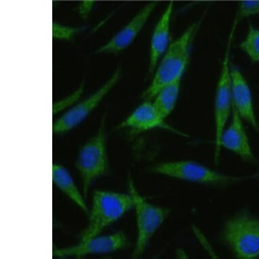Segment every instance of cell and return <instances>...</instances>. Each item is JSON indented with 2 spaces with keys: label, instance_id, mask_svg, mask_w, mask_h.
Wrapping results in <instances>:
<instances>
[{
  "label": "cell",
  "instance_id": "cell-8",
  "mask_svg": "<svg viewBox=\"0 0 259 259\" xmlns=\"http://www.w3.org/2000/svg\"><path fill=\"white\" fill-rule=\"evenodd\" d=\"M120 76V69H117L108 80L93 95L71 107L55 121L53 123V133L61 134L69 132L82 122L115 87Z\"/></svg>",
  "mask_w": 259,
  "mask_h": 259
},
{
  "label": "cell",
  "instance_id": "cell-16",
  "mask_svg": "<svg viewBox=\"0 0 259 259\" xmlns=\"http://www.w3.org/2000/svg\"><path fill=\"white\" fill-rule=\"evenodd\" d=\"M183 77H179L165 85L153 99V104L164 119L170 115L176 107Z\"/></svg>",
  "mask_w": 259,
  "mask_h": 259
},
{
  "label": "cell",
  "instance_id": "cell-10",
  "mask_svg": "<svg viewBox=\"0 0 259 259\" xmlns=\"http://www.w3.org/2000/svg\"><path fill=\"white\" fill-rule=\"evenodd\" d=\"M158 3L151 2L145 6L127 25L97 50L98 53H117L132 45L147 23Z\"/></svg>",
  "mask_w": 259,
  "mask_h": 259
},
{
  "label": "cell",
  "instance_id": "cell-17",
  "mask_svg": "<svg viewBox=\"0 0 259 259\" xmlns=\"http://www.w3.org/2000/svg\"><path fill=\"white\" fill-rule=\"evenodd\" d=\"M240 49L254 63L259 62V29L249 24L248 33L240 44Z\"/></svg>",
  "mask_w": 259,
  "mask_h": 259
},
{
  "label": "cell",
  "instance_id": "cell-3",
  "mask_svg": "<svg viewBox=\"0 0 259 259\" xmlns=\"http://www.w3.org/2000/svg\"><path fill=\"white\" fill-rule=\"evenodd\" d=\"M223 241L236 258L259 257V219L250 213H239L224 225Z\"/></svg>",
  "mask_w": 259,
  "mask_h": 259
},
{
  "label": "cell",
  "instance_id": "cell-13",
  "mask_svg": "<svg viewBox=\"0 0 259 259\" xmlns=\"http://www.w3.org/2000/svg\"><path fill=\"white\" fill-rule=\"evenodd\" d=\"M232 119L225 128L221 138V147L228 149L247 161L254 160L248 135L243 125L242 118L233 106Z\"/></svg>",
  "mask_w": 259,
  "mask_h": 259
},
{
  "label": "cell",
  "instance_id": "cell-1",
  "mask_svg": "<svg viewBox=\"0 0 259 259\" xmlns=\"http://www.w3.org/2000/svg\"><path fill=\"white\" fill-rule=\"evenodd\" d=\"M202 22L200 19L191 24L169 46L157 64L151 84L143 93V99L145 101L152 100L165 85L184 75L189 64L191 47Z\"/></svg>",
  "mask_w": 259,
  "mask_h": 259
},
{
  "label": "cell",
  "instance_id": "cell-12",
  "mask_svg": "<svg viewBox=\"0 0 259 259\" xmlns=\"http://www.w3.org/2000/svg\"><path fill=\"white\" fill-rule=\"evenodd\" d=\"M164 117L157 111L153 103L145 101L137 107L124 121L118 125L119 128H130L136 132H144L155 128H163L174 131L173 127L167 124Z\"/></svg>",
  "mask_w": 259,
  "mask_h": 259
},
{
  "label": "cell",
  "instance_id": "cell-6",
  "mask_svg": "<svg viewBox=\"0 0 259 259\" xmlns=\"http://www.w3.org/2000/svg\"><path fill=\"white\" fill-rule=\"evenodd\" d=\"M236 25L234 24L228 46L223 58L220 76L215 94L214 122H215V147L214 159L215 164H218L221 149V138L226 128L227 122L233 110L232 78H231L230 49Z\"/></svg>",
  "mask_w": 259,
  "mask_h": 259
},
{
  "label": "cell",
  "instance_id": "cell-14",
  "mask_svg": "<svg viewBox=\"0 0 259 259\" xmlns=\"http://www.w3.org/2000/svg\"><path fill=\"white\" fill-rule=\"evenodd\" d=\"M174 3L170 2L153 30L151 39L149 73H154L159 60L170 46L171 19Z\"/></svg>",
  "mask_w": 259,
  "mask_h": 259
},
{
  "label": "cell",
  "instance_id": "cell-5",
  "mask_svg": "<svg viewBox=\"0 0 259 259\" xmlns=\"http://www.w3.org/2000/svg\"><path fill=\"white\" fill-rule=\"evenodd\" d=\"M75 166L82 181L83 196L87 198L91 185L106 172L108 166L104 117L97 134L81 147Z\"/></svg>",
  "mask_w": 259,
  "mask_h": 259
},
{
  "label": "cell",
  "instance_id": "cell-18",
  "mask_svg": "<svg viewBox=\"0 0 259 259\" xmlns=\"http://www.w3.org/2000/svg\"><path fill=\"white\" fill-rule=\"evenodd\" d=\"M259 15V0H243L240 3L234 23L252 16Z\"/></svg>",
  "mask_w": 259,
  "mask_h": 259
},
{
  "label": "cell",
  "instance_id": "cell-2",
  "mask_svg": "<svg viewBox=\"0 0 259 259\" xmlns=\"http://www.w3.org/2000/svg\"><path fill=\"white\" fill-rule=\"evenodd\" d=\"M133 207L134 202L131 195L95 191L89 223L81 235L80 241L99 236L107 227L116 222Z\"/></svg>",
  "mask_w": 259,
  "mask_h": 259
},
{
  "label": "cell",
  "instance_id": "cell-11",
  "mask_svg": "<svg viewBox=\"0 0 259 259\" xmlns=\"http://www.w3.org/2000/svg\"><path fill=\"white\" fill-rule=\"evenodd\" d=\"M233 106L239 115L259 133V124L255 115L252 93L240 69L231 66Z\"/></svg>",
  "mask_w": 259,
  "mask_h": 259
},
{
  "label": "cell",
  "instance_id": "cell-4",
  "mask_svg": "<svg viewBox=\"0 0 259 259\" xmlns=\"http://www.w3.org/2000/svg\"><path fill=\"white\" fill-rule=\"evenodd\" d=\"M128 188L134 202L137 227V242L133 256L139 258L145 252L151 238L168 217L170 210L147 202L137 191L133 179L128 181Z\"/></svg>",
  "mask_w": 259,
  "mask_h": 259
},
{
  "label": "cell",
  "instance_id": "cell-15",
  "mask_svg": "<svg viewBox=\"0 0 259 259\" xmlns=\"http://www.w3.org/2000/svg\"><path fill=\"white\" fill-rule=\"evenodd\" d=\"M53 181L58 187L74 204H76L83 212L89 214L87 203L81 194L72 177L69 171L61 165L55 164L53 166Z\"/></svg>",
  "mask_w": 259,
  "mask_h": 259
},
{
  "label": "cell",
  "instance_id": "cell-9",
  "mask_svg": "<svg viewBox=\"0 0 259 259\" xmlns=\"http://www.w3.org/2000/svg\"><path fill=\"white\" fill-rule=\"evenodd\" d=\"M127 238L122 232L93 237L75 246L58 248L54 250V256L57 257H81L90 254H107L124 248Z\"/></svg>",
  "mask_w": 259,
  "mask_h": 259
},
{
  "label": "cell",
  "instance_id": "cell-7",
  "mask_svg": "<svg viewBox=\"0 0 259 259\" xmlns=\"http://www.w3.org/2000/svg\"><path fill=\"white\" fill-rule=\"evenodd\" d=\"M153 171L172 178L204 185H225L240 180L239 177L222 174L191 161L161 163L153 167Z\"/></svg>",
  "mask_w": 259,
  "mask_h": 259
}]
</instances>
